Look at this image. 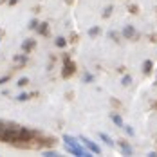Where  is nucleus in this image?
Wrapping results in <instances>:
<instances>
[{
  "label": "nucleus",
  "instance_id": "2",
  "mask_svg": "<svg viewBox=\"0 0 157 157\" xmlns=\"http://www.w3.org/2000/svg\"><path fill=\"white\" fill-rule=\"evenodd\" d=\"M27 98H29V96H27V94H20V96H18V99H20V101H25Z\"/></svg>",
  "mask_w": 157,
  "mask_h": 157
},
{
  "label": "nucleus",
  "instance_id": "3",
  "mask_svg": "<svg viewBox=\"0 0 157 157\" xmlns=\"http://www.w3.org/2000/svg\"><path fill=\"white\" fill-rule=\"evenodd\" d=\"M15 2H16V0H11V2H9V4H11V6H13V4H15Z\"/></svg>",
  "mask_w": 157,
  "mask_h": 157
},
{
  "label": "nucleus",
  "instance_id": "1",
  "mask_svg": "<svg viewBox=\"0 0 157 157\" xmlns=\"http://www.w3.org/2000/svg\"><path fill=\"white\" fill-rule=\"evenodd\" d=\"M18 87H24V85H27V78H22V79H18V83H16Z\"/></svg>",
  "mask_w": 157,
  "mask_h": 157
}]
</instances>
